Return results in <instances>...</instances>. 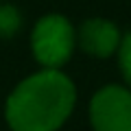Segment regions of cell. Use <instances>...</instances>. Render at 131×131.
<instances>
[{"instance_id": "7a4b0ae2", "label": "cell", "mask_w": 131, "mask_h": 131, "mask_svg": "<svg viewBox=\"0 0 131 131\" xmlns=\"http://www.w3.org/2000/svg\"><path fill=\"white\" fill-rule=\"evenodd\" d=\"M33 55L46 68H59L74 50V28L63 15L50 13L42 18L31 35Z\"/></svg>"}, {"instance_id": "6da1fadb", "label": "cell", "mask_w": 131, "mask_h": 131, "mask_svg": "<svg viewBox=\"0 0 131 131\" xmlns=\"http://www.w3.org/2000/svg\"><path fill=\"white\" fill-rule=\"evenodd\" d=\"M77 90L55 68L24 79L7 101V122L13 131H57L70 116Z\"/></svg>"}, {"instance_id": "5b68a950", "label": "cell", "mask_w": 131, "mask_h": 131, "mask_svg": "<svg viewBox=\"0 0 131 131\" xmlns=\"http://www.w3.org/2000/svg\"><path fill=\"white\" fill-rule=\"evenodd\" d=\"M22 24L18 9L11 5H0V37H13Z\"/></svg>"}, {"instance_id": "3957f363", "label": "cell", "mask_w": 131, "mask_h": 131, "mask_svg": "<svg viewBox=\"0 0 131 131\" xmlns=\"http://www.w3.org/2000/svg\"><path fill=\"white\" fill-rule=\"evenodd\" d=\"M94 131H131V90L105 85L90 103Z\"/></svg>"}, {"instance_id": "8992f818", "label": "cell", "mask_w": 131, "mask_h": 131, "mask_svg": "<svg viewBox=\"0 0 131 131\" xmlns=\"http://www.w3.org/2000/svg\"><path fill=\"white\" fill-rule=\"evenodd\" d=\"M118 63H120L122 79L127 81V85L131 90V31L120 39V46H118Z\"/></svg>"}, {"instance_id": "277c9868", "label": "cell", "mask_w": 131, "mask_h": 131, "mask_svg": "<svg viewBox=\"0 0 131 131\" xmlns=\"http://www.w3.org/2000/svg\"><path fill=\"white\" fill-rule=\"evenodd\" d=\"M120 31L109 20H88L79 28V44L88 55L94 57H109L120 46Z\"/></svg>"}]
</instances>
